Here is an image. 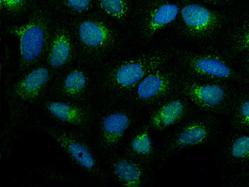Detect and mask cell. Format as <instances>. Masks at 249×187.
I'll use <instances>...</instances> for the list:
<instances>
[{
	"mask_svg": "<svg viewBox=\"0 0 249 187\" xmlns=\"http://www.w3.org/2000/svg\"><path fill=\"white\" fill-rule=\"evenodd\" d=\"M174 54L168 49H157L108 62L96 77V88L107 99H125L148 74L170 62Z\"/></svg>",
	"mask_w": 249,
	"mask_h": 187,
	"instance_id": "cell-1",
	"label": "cell"
},
{
	"mask_svg": "<svg viewBox=\"0 0 249 187\" xmlns=\"http://www.w3.org/2000/svg\"><path fill=\"white\" fill-rule=\"evenodd\" d=\"M69 20L78 58L85 64H96L107 59L124 43L119 25L99 11Z\"/></svg>",
	"mask_w": 249,
	"mask_h": 187,
	"instance_id": "cell-2",
	"label": "cell"
},
{
	"mask_svg": "<svg viewBox=\"0 0 249 187\" xmlns=\"http://www.w3.org/2000/svg\"><path fill=\"white\" fill-rule=\"evenodd\" d=\"M57 72L47 64L40 63L20 74L18 79L6 90V100L9 109V127L3 130L2 142L10 140V128L23 122L29 109L40 104L48 94V89Z\"/></svg>",
	"mask_w": 249,
	"mask_h": 187,
	"instance_id": "cell-3",
	"label": "cell"
},
{
	"mask_svg": "<svg viewBox=\"0 0 249 187\" xmlns=\"http://www.w3.org/2000/svg\"><path fill=\"white\" fill-rule=\"evenodd\" d=\"M54 21L53 9L46 3H37L25 23L7 27L8 33L19 39V74L43 63Z\"/></svg>",
	"mask_w": 249,
	"mask_h": 187,
	"instance_id": "cell-4",
	"label": "cell"
},
{
	"mask_svg": "<svg viewBox=\"0 0 249 187\" xmlns=\"http://www.w3.org/2000/svg\"><path fill=\"white\" fill-rule=\"evenodd\" d=\"M177 92L189 98L198 110L230 115L241 91L229 82L201 79L182 72Z\"/></svg>",
	"mask_w": 249,
	"mask_h": 187,
	"instance_id": "cell-5",
	"label": "cell"
},
{
	"mask_svg": "<svg viewBox=\"0 0 249 187\" xmlns=\"http://www.w3.org/2000/svg\"><path fill=\"white\" fill-rule=\"evenodd\" d=\"M178 65L184 74L201 79L247 83L246 74L234 67L232 55L227 52H176Z\"/></svg>",
	"mask_w": 249,
	"mask_h": 187,
	"instance_id": "cell-6",
	"label": "cell"
},
{
	"mask_svg": "<svg viewBox=\"0 0 249 187\" xmlns=\"http://www.w3.org/2000/svg\"><path fill=\"white\" fill-rule=\"evenodd\" d=\"M183 0H136L130 22L136 39L149 42L156 34L174 25Z\"/></svg>",
	"mask_w": 249,
	"mask_h": 187,
	"instance_id": "cell-7",
	"label": "cell"
},
{
	"mask_svg": "<svg viewBox=\"0 0 249 187\" xmlns=\"http://www.w3.org/2000/svg\"><path fill=\"white\" fill-rule=\"evenodd\" d=\"M221 126L219 119L213 114L193 116L184 120L162 145L160 158L165 161L180 150L213 142L220 135Z\"/></svg>",
	"mask_w": 249,
	"mask_h": 187,
	"instance_id": "cell-8",
	"label": "cell"
},
{
	"mask_svg": "<svg viewBox=\"0 0 249 187\" xmlns=\"http://www.w3.org/2000/svg\"><path fill=\"white\" fill-rule=\"evenodd\" d=\"M229 22V16L222 12L198 3L183 1L174 26L182 37L204 42L219 35L226 29Z\"/></svg>",
	"mask_w": 249,
	"mask_h": 187,
	"instance_id": "cell-9",
	"label": "cell"
},
{
	"mask_svg": "<svg viewBox=\"0 0 249 187\" xmlns=\"http://www.w3.org/2000/svg\"><path fill=\"white\" fill-rule=\"evenodd\" d=\"M43 130L60 145L74 164L97 182H105V171L85 132L72 128L48 127Z\"/></svg>",
	"mask_w": 249,
	"mask_h": 187,
	"instance_id": "cell-10",
	"label": "cell"
},
{
	"mask_svg": "<svg viewBox=\"0 0 249 187\" xmlns=\"http://www.w3.org/2000/svg\"><path fill=\"white\" fill-rule=\"evenodd\" d=\"M181 76L179 67L172 68L166 63L148 74L125 99L137 107L154 105L177 92Z\"/></svg>",
	"mask_w": 249,
	"mask_h": 187,
	"instance_id": "cell-11",
	"label": "cell"
},
{
	"mask_svg": "<svg viewBox=\"0 0 249 187\" xmlns=\"http://www.w3.org/2000/svg\"><path fill=\"white\" fill-rule=\"evenodd\" d=\"M136 121L133 109L112 108L102 111L96 122V143L100 151L104 154L113 152L122 144Z\"/></svg>",
	"mask_w": 249,
	"mask_h": 187,
	"instance_id": "cell-12",
	"label": "cell"
},
{
	"mask_svg": "<svg viewBox=\"0 0 249 187\" xmlns=\"http://www.w3.org/2000/svg\"><path fill=\"white\" fill-rule=\"evenodd\" d=\"M40 105L53 119L85 133H91L98 116L92 106L73 100L52 97L43 100Z\"/></svg>",
	"mask_w": 249,
	"mask_h": 187,
	"instance_id": "cell-13",
	"label": "cell"
},
{
	"mask_svg": "<svg viewBox=\"0 0 249 187\" xmlns=\"http://www.w3.org/2000/svg\"><path fill=\"white\" fill-rule=\"evenodd\" d=\"M58 74L47 96L83 102L96 88V78L84 66L71 65Z\"/></svg>",
	"mask_w": 249,
	"mask_h": 187,
	"instance_id": "cell-14",
	"label": "cell"
},
{
	"mask_svg": "<svg viewBox=\"0 0 249 187\" xmlns=\"http://www.w3.org/2000/svg\"><path fill=\"white\" fill-rule=\"evenodd\" d=\"M77 58L78 52L70 20L66 18H55L43 62L58 73L73 65Z\"/></svg>",
	"mask_w": 249,
	"mask_h": 187,
	"instance_id": "cell-15",
	"label": "cell"
},
{
	"mask_svg": "<svg viewBox=\"0 0 249 187\" xmlns=\"http://www.w3.org/2000/svg\"><path fill=\"white\" fill-rule=\"evenodd\" d=\"M198 108L178 92L155 103L149 112L148 125L154 131H163L195 116Z\"/></svg>",
	"mask_w": 249,
	"mask_h": 187,
	"instance_id": "cell-16",
	"label": "cell"
},
{
	"mask_svg": "<svg viewBox=\"0 0 249 187\" xmlns=\"http://www.w3.org/2000/svg\"><path fill=\"white\" fill-rule=\"evenodd\" d=\"M107 168L115 182L122 187H142L150 182V173L147 164L124 153L110 156Z\"/></svg>",
	"mask_w": 249,
	"mask_h": 187,
	"instance_id": "cell-17",
	"label": "cell"
},
{
	"mask_svg": "<svg viewBox=\"0 0 249 187\" xmlns=\"http://www.w3.org/2000/svg\"><path fill=\"white\" fill-rule=\"evenodd\" d=\"M124 153L144 164H149L156 156V148L149 125L135 128L124 138Z\"/></svg>",
	"mask_w": 249,
	"mask_h": 187,
	"instance_id": "cell-18",
	"label": "cell"
},
{
	"mask_svg": "<svg viewBox=\"0 0 249 187\" xmlns=\"http://www.w3.org/2000/svg\"><path fill=\"white\" fill-rule=\"evenodd\" d=\"M222 154L229 164L238 167L249 165V133L237 131L225 138Z\"/></svg>",
	"mask_w": 249,
	"mask_h": 187,
	"instance_id": "cell-19",
	"label": "cell"
},
{
	"mask_svg": "<svg viewBox=\"0 0 249 187\" xmlns=\"http://www.w3.org/2000/svg\"><path fill=\"white\" fill-rule=\"evenodd\" d=\"M97 11L119 26L130 25L136 0H94Z\"/></svg>",
	"mask_w": 249,
	"mask_h": 187,
	"instance_id": "cell-20",
	"label": "cell"
},
{
	"mask_svg": "<svg viewBox=\"0 0 249 187\" xmlns=\"http://www.w3.org/2000/svg\"><path fill=\"white\" fill-rule=\"evenodd\" d=\"M226 52L231 55L244 53L249 49V15L241 19L227 30Z\"/></svg>",
	"mask_w": 249,
	"mask_h": 187,
	"instance_id": "cell-21",
	"label": "cell"
},
{
	"mask_svg": "<svg viewBox=\"0 0 249 187\" xmlns=\"http://www.w3.org/2000/svg\"><path fill=\"white\" fill-rule=\"evenodd\" d=\"M230 116L235 131L249 133V91L240 92Z\"/></svg>",
	"mask_w": 249,
	"mask_h": 187,
	"instance_id": "cell-22",
	"label": "cell"
},
{
	"mask_svg": "<svg viewBox=\"0 0 249 187\" xmlns=\"http://www.w3.org/2000/svg\"><path fill=\"white\" fill-rule=\"evenodd\" d=\"M53 9L65 17L75 18L95 11L94 0H49Z\"/></svg>",
	"mask_w": 249,
	"mask_h": 187,
	"instance_id": "cell-23",
	"label": "cell"
},
{
	"mask_svg": "<svg viewBox=\"0 0 249 187\" xmlns=\"http://www.w3.org/2000/svg\"><path fill=\"white\" fill-rule=\"evenodd\" d=\"M37 0H0V10L9 18H19L29 14Z\"/></svg>",
	"mask_w": 249,
	"mask_h": 187,
	"instance_id": "cell-24",
	"label": "cell"
},
{
	"mask_svg": "<svg viewBox=\"0 0 249 187\" xmlns=\"http://www.w3.org/2000/svg\"><path fill=\"white\" fill-rule=\"evenodd\" d=\"M198 1H202V2L210 3V4H214V5H222V4L232 3L234 0H198Z\"/></svg>",
	"mask_w": 249,
	"mask_h": 187,
	"instance_id": "cell-25",
	"label": "cell"
},
{
	"mask_svg": "<svg viewBox=\"0 0 249 187\" xmlns=\"http://www.w3.org/2000/svg\"><path fill=\"white\" fill-rule=\"evenodd\" d=\"M246 52L247 54L244 57V68L246 72V75H249V49Z\"/></svg>",
	"mask_w": 249,
	"mask_h": 187,
	"instance_id": "cell-26",
	"label": "cell"
},
{
	"mask_svg": "<svg viewBox=\"0 0 249 187\" xmlns=\"http://www.w3.org/2000/svg\"><path fill=\"white\" fill-rule=\"evenodd\" d=\"M247 77H248V82H249V75H247Z\"/></svg>",
	"mask_w": 249,
	"mask_h": 187,
	"instance_id": "cell-27",
	"label": "cell"
}]
</instances>
